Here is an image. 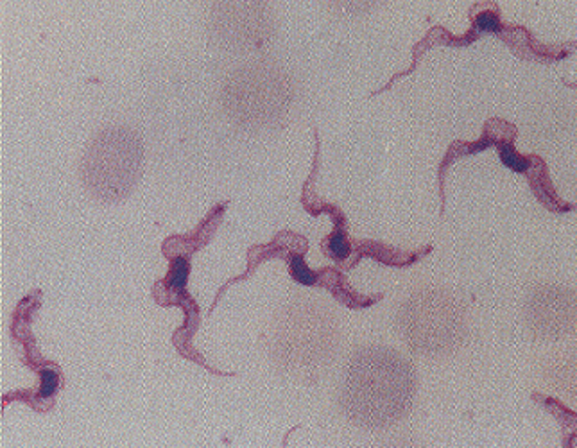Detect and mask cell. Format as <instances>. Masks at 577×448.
Segmentation results:
<instances>
[{
    "label": "cell",
    "mask_w": 577,
    "mask_h": 448,
    "mask_svg": "<svg viewBox=\"0 0 577 448\" xmlns=\"http://www.w3.org/2000/svg\"><path fill=\"white\" fill-rule=\"evenodd\" d=\"M475 24H477L479 31H483V33H499L500 31L499 17L495 13H490V11L479 15Z\"/></svg>",
    "instance_id": "11"
},
{
    "label": "cell",
    "mask_w": 577,
    "mask_h": 448,
    "mask_svg": "<svg viewBox=\"0 0 577 448\" xmlns=\"http://www.w3.org/2000/svg\"><path fill=\"white\" fill-rule=\"evenodd\" d=\"M144 144L133 130L112 126L95 135L81 162V180L92 196L104 203L124 199L137 185Z\"/></svg>",
    "instance_id": "2"
},
{
    "label": "cell",
    "mask_w": 577,
    "mask_h": 448,
    "mask_svg": "<svg viewBox=\"0 0 577 448\" xmlns=\"http://www.w3.org/2000/svg\"><path fill=\"white\" fill-rule=\"evenodd\" d=\"M402 336L423 354H445L463 343L466 327L461 303L445 291L414 294L400 312Z\"/></svg>",
    "instance_id": "3"
},
{
    "label": "cell",
    "mask_w": 577,
    "mask_h": 448,
    "mask_svg": "<svg viewBox=\"0 0 577 448\" xmlns=\"http://www.w3.org/2000/svg\"><path fill=\"white\" fill-rule=\"evenodd\" d=\"M531 321L543 336L565 332L574 323V296L570 291L543 287L531 302Z\"/></svg>",
    "instance_id": "5"
},
{
    "label": "cell",
    "mask_w": 577,
    "mask_h": 448,
    "mask_svg": "<svg viewBox=\"0 0 577 448\" xmlns=\"http://www.w3.org/2000/svg\"><path fill=\"white\" fill-rule=\"evenodd\" d=\"M230 115L242 124H267L285 112L291 103V87L275 69H242L226 85Z\"/></svg>",
    "instance_id": "4"
},
{
    "label": "cell",
    "mask_w": 577,
    "mask_h": 448,
    "mask_svg": "<svg viewBox=\"0 0 577 448\" xmlns=\"http://www.w3.org/2000/svg\"><path fill=\"white\" fill-rule=\"evenodd\" d=\"M42 377V384H40V398H51L54 393L58 391V384H60V377L54 370H44L40 373Z\"/></svg>",
    "instance_id": "10"
},
{
    "label": "cell",
    "mask_w": 577,
    "mask_h": 448,
    "mask_svg": "<svg viewBox=\"0 0 577 448\" xmlns=\"http://www.w3.org/2000/svg\"><path fill=\"white\" fill-rule=\"evenodd\" d=\"M291 273H293L294 280L303 285H314L318 282V275L307 268L302 255H293L291 257Z\"/></svg>",
    "instance_id": "8"
},
{
    "label": "cell",
    "mask_w": 577,
    "mask_h": 448,
    "mask_svg": "<svg viewBox=\"0 0 577 448\" xmlns=\"http://www.w3.org/2000/svg\"><path fill=\"white\" fill-rule=\"evenodd\" d=\"M499 151H500V160H502V164H504L506 167L511 169V171H515V173H526L527 169H529V165H531L529 160L524 158L522 155H518V153L513 149L511 144L502 142L499 146Z\"/></svg>",
    "instance_id": "7"
},
{
    "label": "cell",
    "mask_w": 577,
    "mask_h": 448,
    "mask_svg": "<svg viewBox=\"0 0 577 448\" xmlns=\"http://www.w3.org/2000/svg\"><path fill=\"white\" fill-rule=\"evenodd\" d=\"M325 250L330 257H334L336 260H345L348 259L350 255V242L348 239L345 237V233L336 232L334 235L327 239V244H325Z\"/></svg>",
    "instance_id": "9"
},
{
    "label": "cell",
    "mask_w": 577,
    "mask_h": 448,
    "mask_svg": "<svg viewBox=\"0 0 577 448\" xmlns=\"http://www.w3.org/2000/svg\"><path fill=\"white\" fill-rule=\"evenodd\" d=\"M414 370L404 357L371 346L352 357L343 386V407L355 423L380 429L397 423L413 402Z\"/></svg>",
    "instance_id": "1"
},
{
    "label": "cell",
    "mask_w": 577,
    "mask_h": 448,
    "mask_svg": "<svg viewBox=\"0 0 577 448\" xmlns=\"http://www.w3.org/2000/svg\"><path fill=\"white\" fill-rule=\"evenodd\" d=\"M189 273H190V262L183 257H178V259L173 260V266H171V273L167 276V287L171 291H183L187 285V280H189Z\"/></svg>",
    "instance_id": "6"
}]
</instances>
